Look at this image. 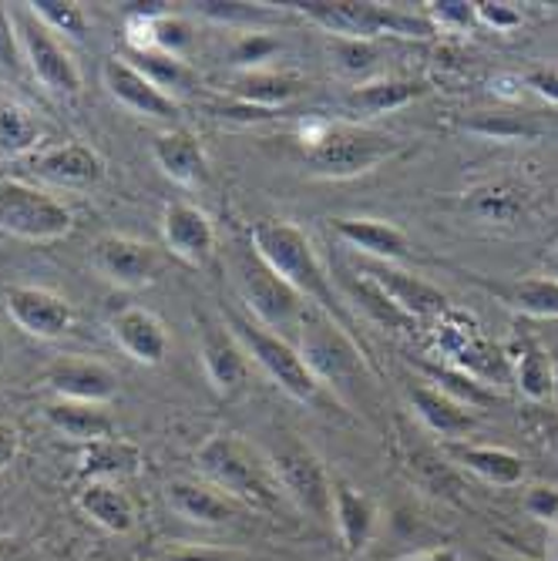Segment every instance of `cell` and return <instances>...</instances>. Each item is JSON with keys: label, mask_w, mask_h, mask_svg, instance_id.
<instances>
[{"label": "cell", "mask_w": 558, "mask_h": 561, "mask_svg": "<svg viewBox=\"0 0 558 561\" xmlns=\"http://www.w3.org/2000/svg\"><path fill=\"white\" fill-rule=\"evenodd\" d=\"M232 273L242 302L252 310V320L266 330H296L303 313H307V299H303L283 276H276L252 245L232 252Z\"/></svg>", "instance_id": "obj_3"}, {"label": "cell", "mask_w": 558, "mask_h": 561, "mask_svg": "<svg viewBox=\"0 0 558 561\" xmlns=\"http://www.w3.org/2000/svg\"><path fill=\"white\" fill-rule=\"evenodd\" d=\"M299 356L307 360L314 377L323 387H350L357 377H364V356L353 343L350 330L340 327L333 317H327L317 306H307L299 320Z\"/></svg>", "instance_id": "obj_4"}, {"label": "cell", "mask_w": 558, "mask_h": 561, "mask_svg": "<svg viewBox=\"0 0 558 561\" xmlns=\"http://www.w3.org/2000/svg\"><path fill=\"white\" fill-rule=\"evenodd\" d=\"M397 151L394 138L367 128H330V135L307 151V162L323 179H350L374 172Z\"/></svg>", "instance_id": "obj_9"}, {"label": "cell", "mask_w": 558, "mask_h": 561, "mask_svg": "<svg viewBox=\"0 0 558 561\" xmlns=\"http://www.w3.org/2000/svg\"><path fill=\"white\" fill-rule=\"evenodd\" d=\"M411 407H414V414L441 437L447 440H458L465 434L475 431V414H471V407H465L462 400H454L447 397L444 390L431 387V383H418L411 387Z\"/></svg>", "instance_id": "obj_20"}, {"label": "cell", "mask_w": 558, "mask_h": 561, "mask_svg": "<svg viewBox=\"0 0 558 561\" xmlns=\"http://www.w3.org/2000/svg\"><path fill=\"white\" fill-rule=\"evenodd\" d=\"M198 471L213 481V488L226 491L236 504H249L257 512H276L283 491L270 461L252 450L236 434H213L195 454Z\"/></svg>", "instance_id": "obj_2"}, {"label": "cell", "mask_w": 558, "mask_h": 561, "mask_svg": "<svg viewBox=\"0 0 558 561\" xmlns=\"http://www.w3.org/2000/svg\"><path fill=\"white\" fill-rule=\"evenodd\" d=\"M333 229L350 249H361L364 256H374L377 263H397L411 252L408 236L384 219H337Z\"/></svg>", "instance_id": "obj_21"}, {"label": "cell", "mask_w": 558, "mask_h": 561, "mask_svg": "<svg viewBox=\"0 0 558 561\" xmlns=\"http://www.w3.org/2000/svg\"><path fill=\"white\" fill-rule=\"evenodd\" d=\"M151 84H159L166 94L172 91H189L198 84L195 71L182 61V58H172V55H162V50H145L138 55V61H132Z\"/></svg>", "instance_id": "obj_32"}, {"label": "cell", "mask_w": 558, "mask_h": 561, "mask_svg": "<svg viewBox=\"0 0 558 561\" xmlns=\"http://www.w3.org/2000/svg\"><path fill=\"white\" fill-rule=\"evenodd\" d=\"M34 11V18L50 27L58 37H71V41H81L88 34V14L81 4H75V0H34V4H27Z\"/></svg>", "instance_id": "obj_34"}, {"label": "cell", "mask_w": 558, "mask_h": 561, "mask_svg": "<svg viewBox=\"0 0 558 561\" xmlns=\"http://www.w3.org/2000/svg\"><path fill=\"white\" fill-rule=\"evenodd\" d=\"M431 14L441 27H468L475 24L478 8L468 0H437V4H431Z\"/></svg>", "instance_id": "obj_39"}, {"label": "cell", "mask_w": 558, "mask_h": 561, "mask_svg": "<svg viewBox=\"0 0 558 561\" xmlns=\"http://www.w3.org/2000/svg\"><path fill=\"white\" fill-rule=\"evenodd\" d=\"M249 245L252 252L276 273L283 276L303 299H310L317 310H323L327 317H333L340 327L350 330V320L343 317V310L337 306V293L327 279V270L323 263L317 260V252H314V242L310 236L303 232L299 226L293 222H260L257 229H252L249 236Z\"/></svg>", "instance_id": "obj_1"}, {"label": "cell", "mask_w": 558, "mask_h": 561, "mask_svg": "<svg viewBox=\"0 0 558 561\" xmlns=\"http://www.w3.org/2000/svg\"><path fill=\"white\" fill-rule=\"evenodd\" d=\"M78 471L88 481H122V478H132V474L141 471V450L132 440H122V437L94 440L81 454Z\"/></svg>", "instance_id": "obj_26"}, {"label": "cell", "mask_w": 558, "mask_h": 561, "mask_svg": "<svg viewBox=\"0 0 558 561\" xmlns=\"http://www.w3.org/2000/svg\"><path fill=\"white\" fill-rule=\"evenodd\" d=\"M408 561H458L451 551H431V554H418V558H408Z\"/></svg>", "instance_id": "obj_49"}, {"label": "cell", "mask_w": 558, "mask_h": 561, "mask_svg": "<svg viewBox=\"0 0 558 561\" xmlns=\"http://www.w3.org/2000/svg\"><path fill=\"white\" fill-rule=\"evenodd\" d=\"M528 88H535L542 98H548L551 105H558V71H532L528 75Z\"/></svg>", "instance_id": "obj_47"}, {"label": "cell", "mask_w": 558, "mask_h": 561, "mask_svg": "<svg viewBox=\"0 0 558 561\" xmlns=\"http://www.w3.org/2000/svg\"><path fill=\"white\" fill-rule=\"evenodd\" d=\"M34 172L61 188H91L105 179V159L84 141H65L41 151L34 159Z\"/></svg>", "instance_id": "obj_17"}, {"label": "cell", "mask_w": 558, "mask_h": 561, "mask_svg": "<svg viewBox=\"0 0 558 561\" xmlns=\"http://www.w3.org/2000/svg\"><path fill=\"white\" fill-rule=\"evenodd\" d=\"M468 128H471V131H481V135H494V138H525V135H535V128H532L525 118L488 115V112H481L478 118H471Z\"/></svg>", "instance_id": "obj_37"}, {"label": "cell", "mask_w": 558, "mask_h": 561, "mask_svg": "<svg viewBox=\"0 0 558 561\" xmlns=\"http://www.w3.org/2000/svg\"><path fill=\"white\" fill-rule=\"evenodd\" d=\"M75 216L65 202L27 182H0V232L24 242H58L71 232Z\"/></svg>", "instance_id": "obj_6"}, {"label": "cell", "mask_w": 558, "mask_h": 561, "mask_svg": "<svg viewBox=\"0 0 558 561\" xmlns=\"http://www.w3.org/2000/svg\"><path fill=\"white\" fill-rule=\"evenodd\" d=\"M333 50H337L343 71H367L374 65V47L367 41H340L337 37Z\"/></svg>", "instance_id": "obj_41"}, {"label": "cell", "mask_w": 558, "mask_h": 561, "mask_svg": "<svg viewBox=\"0 0 558 561\" xmlns=\"http://www.w3.org/2000/svg\"><path fill=\"white\" fill-rule=\"evenodd\" d=\"M303 91V81L289 78V75H276V71H242L232 81V94L249 108L260 112H276Z\"/></svg>", "instance_id": "obj_29"}, {"label": "cell", "mask_w": 558, "mask_h": 561, "mask_svg": "<svg viewBox=\"0 0 558 561\" xmlns=\"http://www.w3.org/2000/svg\"><path fill=\"white\" fill-rule=\"evenodd\" d=\"M270 468L276 474L283 497L296 501L317 522H333V481L310 447H303L296 440L276 447L270 454Z\"/></svg>", "instance_id": "obj_8"}, {"label": "cell", "mask_w": 558, "mask_h": 561, "mask_svg": "<svg viewBox=\"0 0 558 561\" xmlns=\"http://www.w3.org/2000/svg\"><path fill=\"white\" fill-rule=\"evenodd\" d=\"M501 561H528V558H501Z\"/></svg>", "instance_id": "obj_55"}, {"label": "cell", "mask_w": 558, "mask_h": 561, "mask_svg": "<svg viewBox=\"0 0 558 561\" xmlns=\"http://www.w3.org/2000/svg\"><path fill=\"white\" fill-rule=\"evenodd\" d=\"M545 440H548V447H551V450L558 454V417H555V421H551V424L545 427Z\"/></svg>", "instance_id": "obj_50"}, {"label": "cell", "mask_w": 558, "mask_h": 561, "mask_svg": "<svg viewBox=\"0 0 558 561\" xmlns=\"http://www.w3.org/2000/svg\"><path fill=\"white\" fill-rule=\"evenodd\" d=\"M112 336L115 343L132 356L135 364L159 367L169 353V333L156 313L141 310V306H128L112 320Z\"/></svg>", "instance_id": "obj_18"}, {"label": "cell", "mask_w": 558, "mask_h": 561, "mask_svg": "<svg viewBox=\"0 0 558 561\" xmlns=\"http://www.w3.org/2000/svg\"><path fill=\"white\" fill-rule=\"evenodd\" d=\"M548 276H551V279H558V252L548 260Z\"/></svg>", "instance_id": "obj_52"}, {"label": "cell", "mask_w": 558, "mask_h": 561, "mask_svg": "<svg viewBox=\"0 0 558 561\" xmlns=\"http://www.w3.org/2000/svg\"><path fill=\"white\" fill-rule=\"evenodd\" d=\"M8 313L27 336L37 340H58L75 327V306L44 286H11Z\"/></svg>", "instance_id": "obj_13"}, {"label": "cell", "mask_w": 558, "mask_h": 561, "mask_svg": "<svg viewBox=\"0 0 558 561\" xmlns=\"http://www.w3.org/2000/svg\"><path fill=\"white\" fill-rule=\"evenodd\" d=\"M555 561H558V531H555Z\"/></svg>", "instance_id": "obj_54"}, {"label": "cell", "mask_w": 558, "mask_h": 561, "mask_svg": "<svg viewBox=\"0 0 558 561\" xmlns=\"http://www.w3.org/2000/svg\"><path fill=\"white\" fill-rule=\"evenodd\" d=\"M21 454V431L11 421H0V471H8Z\"/></svg>", "instance_id": "obj_45"}, {"label": "cell", "mask_w": 558, "mask_h": 561, "mask_svg": "<svg viewBox=\"0 0 558 561\" xmlns=\"http://www.w3.org/2000/svg\"><path fill=\"white\" fill-rule=\"evenodd\" d=\"M555 8H558V4H555Z\"/></svg>", "instance_id": "obj_56"}, {"label": "cell", "mask_w": 558, "mask_h": 561, "mask_svg": "<svg viewBox=\"0 0 558 561\" xmlns=\"http://www.w3.org/2000/svg\"><path fill=\"white\" fill-rule=\"evenodd\" d=\"M229 330L239 336V343L252 356V364H260L293 400L317 403L323 397L327 387L314 377V370L299 356V350L293 343H286L280 333L260 327L257 320H249V317H229Z\"/></svg>", "instance_id": "obj_5"}, {"label": "cell", "mask_w": 558, "mask_h": 561, "mask_svg": "<svg viewBox=\"0 0 558 561\" xmlns=\"http://www.w3.org/2000/svg\"><path fill=\"white\" fill-rule=\"evenodd\" d=\"M44 421L55 427L58 434H65L71 440H84V444L115 437V421L105 414V407H94V403L50 400L44 407Z\"/></svg>", "instance_id": "obj_24"}, {"label": "cell", "mask_w": 558, "mask_h": 561, "mask_svg": "<svg viewBox=\"0 0 558 561\" xmlns=\"http://www.w3.org/2000/svg\"><path fill=\"white\" fill-rule=\"evenodd\" d=\"M525 512L542 522H558V491L555 488H532L525 494Z\"/></svg>", "instance_id": "obj_43"}, {"label": "cell", "mask_w": 558, "mask_h": 561, "mask_svg": "<svg viewBox=\"0 0 558 561\" xmlns=\"http://www.w3.org/2000/svg\"><path fill=\"white\" fill-rule=\"evenodd\" d=\"M11 18H14L21 55H24V65L31 68V75L55 94H78L84 78H81L78 61L71 58V50L61 44V37L50 27H44L27 4H21Z\"/></svg>", "instance_id": "obj_7"}, {"label": "cell", "mask_w": 558, "mask_h": 561, "mask_svg": "<svg viewBox=\"0 0 558 561\" xmlns=\"http://www.w3.org/2000/svg\"><path fill=\"white\" fill-rule=\"evenodd\" d=\"M192 44V31L185 21L172 18V14H162L156 21V50L162 55H172V58H182V50Z\"/></svg>", "instance_id": "obj_36"}, {"label": "cell", "mask_w": 558, "mask_h": 561, "mask_svg": "<svg viewBox=\"0 0 558 561\" xmlns=\"http://www.w3.org/2000/svg\"><path fill=\"white\" fill-rule=\"evenodd\" d=\"M454 457H458V465H465L471 474H478L481 481L498 484V488H515L525 478L522 457L512 454V450H504V447L462 444V447H454Z\"/></svg>", "instance_id": "obj_28"}, {"label": "cell", "mask_w": 558, "mask_h": 561, "mask_svg": "<svg viewBox=\"0 0 558 561\" xmlns=\"http://www.w3.org/2000/svg\"><path fill=\"white\" fill-rule=\"evenodd\" d=\"M509 302L528 317L558 320V279H551V276L522 279L509 289Z\"/></svg>", "instance_id": "obj_33"}, {"label": "cell", "mask_w": 558, "mask_h": 561, "mask_svg": "<svg viewBox=\"0 0 558 561\" xmlns=\"http://www.w3.org/2000/svg\"><path fill=\"white\" fill-rule=\"evenodd\" d=\"M424 94L421 81H408V78H380V81H367L357 84L346 94V112L353 115H387L397 108H408L411 101H418Z\"/></svg>", "instance_id": "obj_27"}, {"label": "cell", "mask_w": 558, "mask_h": 561, "mask_svg": "<svg viewBox=\"0 0 558 561\" xmlns=\"http://www.w3.org/2000/svg\"><path fill=\"white\" fill-rule=\"evenodd\" d=\"M151 159L156 165L179 185L195 188L206 182L209 175V162H206V151H202L198 138L185 128H172L162 131L156 141H151Z\"/></svg>", "instance_id": "obj_19"}, {"label": "cell", "mask_w": 558, "mask_h": 561, "mask_svg": "<svg viewBox=\"0 0 558 561\" xmlns=\"http://www.w3.org/2000/svg\"><path fill=\"white\" fill-rule=\"evenodd\" d=\"M371 286H377L403 317H411L414 323L421 320H437L444 313V293H437L434 286H428L424 279L394 270L390 263H374L361 273Z\"/></svg>", "instance_id": "obj_16"}, {"label": "cell", "mask_w": 558, "mask_h": 561, "mask_svg": "<svg viewBox=\"0 0 558 561\" xmlns=\"http://www.w3.org/2000/svg\"><path fill=\"white\" fill-rule=\"evenodd\" d=\"M478 209L498 222H509L519 209V198L509 195V192H501V188H491V192H478Z\"/></svg>", "instance_id": "obj_42"}, {"label": "cell", "mask_w": 558, "mask_h": 561, "mask_svg": "<svg viewBox=\"0 0 558 561\" xmlns=\"http://www.w3.org/2000/svg\"><path fill=\"white\" fill-rule=\"evenodd\" d=\"M91 270L125 289L151 286L162 276V256L156 245L132 236H101L91 245Z\"/></svg>", "instance_id": "obj_10"}, {"label": "cell", "mask_w": 558, "mask_h": 561, "mask_svg": "<svg viewBox=\"0 0 558 561\" xmlns=\"http://www.w3.org/2000/svg\"><path fill=\"white\" fill-rule=\"evenodd\" d=\"M41 141L37 118L18 105V101H0V159H21L34 151Z\"/></svg>", "instance_id": "obj_31"}, {"label": "cell", "mask_w": 558, "mask_h": 561, "mask_svg": "<svg viewBox=\"0 0 558 561\" xmlns=\"http://www.w3.org/2000/svg\"><path fill=\"white\" fill-rule=\"evenodd\" d=\"M21 68H24V55H21V41L14 31V18L0 4V71L18 75Z\"/></svg>", "instance_id": "obj_38"}, {"label": "cell", "mask_w": 558, "mask_h": 561, "mask_svg": "<svg viewBox=\"0 0 558 561\" xmlns=\"http://www.w3.org/2000/svg\"><path fill=\"white\" fill-rule=\"evenodd\" d=\"M166 561H249L236 551H209V548H179Z\"/></svg>", "instance_id": "obj_46"}, {"label": "cell", "mask_w": 558, "mask_h": 561, "mask_svg": "<svg viewBox=\"0 0 558 561\" xmlns=\"http://www.w3.org/2000/svg\"><path fill=\"white\" fill-rule=\"evenodd\" d=\"M0 367H4V336H0Z\"/></svg>", "instance_id": "obj_53"}, {"label": "cell", "mask_w": 558, "mask_h": 561, "mask_svg": "<svg viewBox=\"0 0 558 561\" xmlns=\"http://www.w3.org/2000/svg\"><path fill=\"white\" fill-rule=\"evenodd\" d=\"M519 387L532 400L551 397V356L542 350H525L519 356Z\"/></svg>", "instance_id": "obj_35"}, {"label": "cell", "mask_w": 558, "mask_h": 561, "mask_svg": "<svg viewBox=\"0 0 558 561\" xmlns=\"http://www.w3.org/2000/svg\"><path fill=\"white\" fill-rule=\"evenodd\" d=\"M0 561H37V551L21 538H0Z\"/></svg>", "instance_id": "obj_48"}, {"label": "cell", "mask_w": 558, "mask_h": 561, "mask_svg": "<svg viewBox=\"0 0 558 561\" xmlns=\"http://www.w3.org/2000/svg\"><path fill=\"white\" fill-rule=\"evenodd\" d=\"M333 522L346 541L350 551H361L371 535H374V501L361 491H353L350 484H333Z\"/></svg>", "instance_id": "obj_30"}, {"label": "cell", "mask_w": 558, "mask_h": 561, "mask_svg": "<svg viewBox=\"0 0 558 561\" xmlns=\"http://www.w3.org/2000/svg\"><path fill=\"white\" fill-rule=\"evenodd\" d=\"M551 397H555V403H558V350H555V356H551Z\"/></svg>", "instance_id": "obj_51"}, {"label": "cell", "mask_w": 558, "mask_h": 561, "mask_svg": "<svg viewBox=\"0 0 558 561\" xmlns=\"http://www.w3.org/2000/svg\"><path fill=\"white\" fill-rule=\"evenodd\" d=\"M478 8V21L491 24L494 31H512L522 24V14L512 11L509 4H475Z\"/></svg>", "instance_id": "obj_44"}, {"label": "cell", "mask_w": 558, "mask_h": 561, "mask_svg": "<svg viewBox=\"0 0 558 561\" xmlns=\"http://www.w3.org/2000/svg\"><path fill=\"white\" fill-rule=\"evenodd\" d=\"M310 18L330 27L340 41H371L374 34L390 31L394 11H380L374 4H303Z\"/></svg>", "instance_id": "obj_23"}, {"label": "cell", "mask_w": 558, "mask_h": 561, "mask_svg": "<svg viewBox=\"0 0 558 561\" xmlns=\"http://www.w3.org/2000/svg\"><path fill=\"white\" fill-rule=\"evenodd\" d=\"M169 504L175 515L195 525H226L239 512V504L229 494H223L213 484H198V481H172Z\"/></svg>", "instance_id": "obj_22"}, {"label": "cell", "mask_w": 558, "mask_h": 561, "mask_svg": "<svg viewBox=\"0 0 558 561\" xmlns=\"http://www.w3.org/2000/svg\"><path fill=\"white\" fill-rule=\"evenodd\" d=\"M44 383L58 400L94 403V407H105L118 393V377L105 364L81 360V356H61V360H55L44 374Z\"/></svg>", "instance_id": "obj_14"}, {"label": "cell", "mask_w": 558, "mask_h": 561, "mask_svg": "<svg viewBox=\"0 0 558 561\" xmlns=\"http://www.w3.org/2000/svg\"><path fill=\"white\" fill-rule=\"evenodd\" d=\"M101 81H105L109 94L118 101L122 108L141 115V118H156V122H172L179 118V101L166 94L159 84H151L132 61L125 58H109L101 65Z\"/></svg>", "instance_id": "obj_12"}, {"label": "cell", "mask_w": 558, "mask_h": 561, "mask_svg": "<svg viewBox=\"0 0 558 561\" xmlns=\"http://www.w3.org/2000/svg\"><path fill=\"white\" fill-rule=\"evenodd\" d=\"M273 50H276V41H270L263 34H242L232 47V61L249 68L252 61H266Z\"/></svg>", "instance_id": "obj_40"}, {"label": "cell", "mask_w": 558, "mask_h": 561, "mask_svg": "<svg viewBox=\"0 0 558 561\" xmlns=\"http://www.w3.org/2000/svg\"><path fill=\"white\" fill-rule=\"evenodd\" d=\"M162 239L172 256L189 266H206L216 256V226L192 202H172L162 216Z\"/></svg>", "instance_id": "obj_15"}, {"label": "cell", "mask_w": 558, "mask_h": 561, "mask_svg": "<svg viewBox=\"0 0 558 561\" xmlns=\"http://www.w3.org/2000/svg\"><path fill=\"white\" fill-rule=\"evenodd\" d=\"M81 512L112 535H128L135 528V504L115 481H88L78 494Z\"/></svg>", "instance_id": "obj_25"}, {"label": "cell", "mask_w": 558, "mask_h": 561, "mask_svg": "<svg viewBox=\"0 0 558 561\" xmlns=\"http://www.w3.org/2000/svg\"><path fill=\"white\" fill-rule=\"evenodd\" d=\"M198 356H202V367H206V377L216 387V393L232 397V393L246 390V383L252 377V356L246 353V346L239 343V336L229 327L202 320Z\"/></svg>", "instance_id": "obj_11"}]
</instances>
